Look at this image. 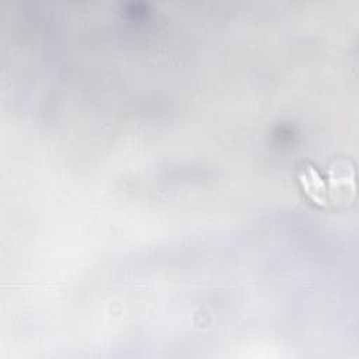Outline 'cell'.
I'll use <instances>...</instances> for the list:
<instances>
[{"label": "cell", "instance_id": "6da1fadb", "mask_svg": "<svg viewBox=\"0 0 359 359\" xmlns=\"http://www.w3.org/2000/svg\"><path fill=\"white\" fill-rule=\"evenodd\" d=\"M299 181L304 194L317 205L325 206L328 202V189L325 180L313 165H306L299 171Z\"/></svg>", "mask_w": 359, "mask_h": 359}]
</instances>
